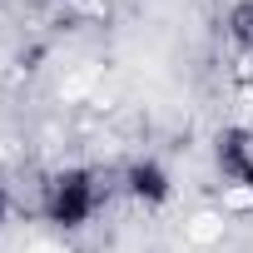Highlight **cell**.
<instances>
[{
  "mask_svg": "<svg viewBox=\"0 0 253 253\" xmlns=\"http://www.w3.org/2000/svg\"><path fill=\"white\" fill-rule=\"evenodd\" d=\"M104 199H109V174L84 169V164L55 169L40 184V218L50 228H60V233H75V228L94 223V213L104 209Z\"/></svg>",
  "mask_w": 253,
  "mask_h": 253,
  "instance_id": "obj_1",
  "label": "cell"
},
{
  "mask_svg": "<svg viewBox=\"0 0 253 253\" xmlns=\"http://www.w3.org/2000/svg\"><path fill=\"white\" fill-rule=\"evenodd\" d=\"M213 169H218V179L228 189L253 194V129H243V124L223 129L213 139Z\"/></svg>",
  "mask_w": 253,
  "mask_h": 253,
  "instance_id": "obj_2",
  "label": "cell"
},
{
  "mask_svg": "<svg viewBox=\"0 0 253 253\" xmlns=\"http://www.w3.org/2000/svg\"><path fill=\"white\" fill-rule=\"evenodd\" d=\"M119 189L129 194L134 204H144V209H159V204H169L174 179H169V169H164L159 159H134V164H124Z\"/></svg>",
  "mask_w": 253,
  "mask_h": 253,
  "instance_id": "obj_3",
  "label": "cell"
},
{
  "mask_svg": "<svg viewBox=\"0 0 253 253\" xmlns=\"http://www.w3.org/2000/svg\"><path fill=\"white\" fill-rule=\"evenodd\" d=\"M223 30H228L233 50L253 60V0H233V5H228V20H223Z\"/></svg>",
  "mask_w": 253,
  "mask_h": 253,
  "instance_id": "obj_4",
  "label": "cell"
},
{
  "mask_svg": "<svg viewBox=\"0 0 253 253\" xmlns=\"http://www.w3.org/2000/svg\"><path fill=\"white\" fill-rule=\"evenodd\" d=\"M5 209H10V199H5V189H0V218H5Z\"/></svg>",
  "mask_w": 253,
  "mask_h": 253,
  "instance_id": "obj_5",
  "label": "cell"
}]
</instances>
